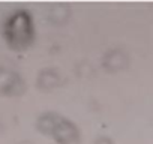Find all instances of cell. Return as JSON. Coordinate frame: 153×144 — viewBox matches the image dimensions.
I'll return each mask as SVG.
<instances>
[{"label":"cell","instance_id":"obj_2","mask_svg":"<svg viewBox=\"0 0 153 144\" xmlns=\"http://www.w3.org/2000/svg\"><path fill=\"white\" fill-rule=\"evenodd\" d=\"M17 86L18 80L12 72L0 69V93H12Z\"/></svg>","mask_w":153,"mask_h":144},{"label":"cell","instance_id":"obj_1","mask_svg":"<svg viewBox=\"0 0 153 144\" xmlns=\"http://www.w3.org/2000/svg\"><path fill=\"white\" fill-rule=\"evenodd\" d=\"M6 36L14 48H23L29 44L32 36L30 18L24 12H18L11 17L6 26Z\"/></svg>","mask_w":153,"mask_h":144}]
</instances>
